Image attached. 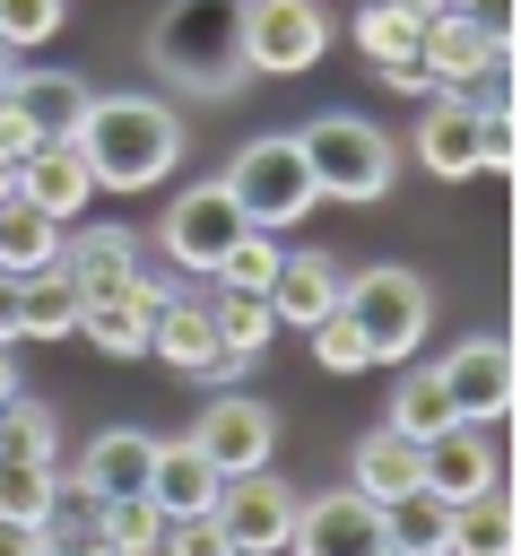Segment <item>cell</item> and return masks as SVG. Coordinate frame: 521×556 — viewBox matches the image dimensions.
<instances>
[{"instance_id":"obj_20","label":"cell","mask_w":521,"mask_h":556,"mask_svg":"<svg viewBox=\"0 0 521 556\" xmlns=\"http://www.w3.org/2000/svg\"><path fill=\"white\" fill-rule=\"evenodd\" d=\"M0 96H9V104H17V113L43 130V139H69L96 87H87L78 70H9V78H0Z\"/></svg>"},{"instance_id":"obj_37","label":"cell","mask_w":521,"mask_h":556,"mask_svg":"<svg viewBox=\"0 0 521 556\" xmlns=\"http://www.w3.org/2000/svg\"><path fill=\"white\" fill-rule=\"evenodd\" d=\"M452 9H460V17H478L495 43H512V0H452Z\"/></svg>"},{"instance_id":"obj_28","label":"cell","mask_w":521,"mask_h":556,"mask_svg":"<svg viewBox=\"0 0 521 556\" xmlns=\"http://www.w3.org/2000/svg\"><path fill=\"white\" fill-rule=\"evenodd\" d=\"M347 35H356V52H365L373 70H391V61H417V35H425V17H417L408 0H365Z\"/></svg>"},{"instance_id":"obj_27","label":"cell","mask_w":521,"mask_h":556,"mask_svg":"<svg viewBox=\"0 0 521 556\" xmlns=\"http://www.w3.org/2000/svg\"><path fill=\"white\" fill-rule=\"evenodd\" d=\"M0 460H61V408L35 400L26 382L0 400Z\"/></svg>"},{"instance_id":"obj_26","label":"cell","mask_w":521,"mask_h":556,"mask_svg":"<svg viewBox=\"0 0 521 556\" xmlns=\"http://www.w3.org/2000/svg\"><path fill=\"white\" fill-rule=\"evenodd\" d=\"M165 539V513L148 504V495H96V513H87V547H113V556H148Z\"/></svg>"},{"instance_id":"obj_12","label":"cell","mask_w":521,"mask_h":556,"mask_svg":"<svg viewBox=\"0 0 521 556\" xmlns=\"http://www.w3.org/2000/svg\"><path fill=\"white\" fill-rule=\"evenodd\" d=\"M443 391H452V408L460 417H478V426H495V417H512V391H521V365H512V339H460L443 365Z\"/></svg>"},{"instance_id":"obj_23","label":"cell","mask_w":521,"mask_h":556,"mask_svg":"<svg viewBox=\"0 0 521 556\" xmlns=\"http://www.w3.org/2000/svg\"><path fill=\"white\" fill-rule=\"evenodd\" d=\"M78 287H69V269L61 261H43V269H26L17 278V339H78Z\"/></svg>"},{"instance_id":"obj_36","label":"cell","mask_w":521,"mask_h":556,"mask_svg":"<svg viewBox=\"0 0 521 556\" xmlns=\"http://www.w3.org/2000/svg\"><path fill=\"white\" fill-rule=\"evenodd\" d=\"M35 148H43V130H35V122H26V113L0 96V165H26Z\"/></svg>"},{"instance_id":"obj_35","label":"cell","mask_w":521,"mask_h":556,"mask_svg":"<svg viewBox=\"0 0 521 556\" xmlns=\"http://www.w3.org/2000/svg\"><path fill=\"white\" fill-rule=\"evenodd\" d=\"M304 339H313V365H321V374H365V365H373V356H365V339H356V321H347V313H321V321H313V330H304Z\"/></svg>"},{"instance_id":"obj_21","label":"cell","mask_w":521,"mask_h":556,"mask_svg":"<svg viewBox=\"0 0 521 556\" xmlns=\"http://www.w3.org/2000/svg\"><path fill=\"white\" fill-rule=\"evenodd\" d=\"M17 191L35 200V208H52L61 226L96 200V174H87V156H78V139H43L26 165H17Z\"/></svg>"},{"instance_id":"obj_19","label":"cell","mask_w":521,"mask_h":556,"mask_svg":"<svg viewBox=\"0 0 521 556\" xmlns=\"http://www.w3.org/2000/svg\"><path fill=\"white\" fill-rule=\"evenodd\" d=\"M217 486H226V478L200 460V443H191V434H174V443H156V460H148V486H139V495H148L165 521H200V513L217 504Z\"/></svg>"},{"instance_id":"obj_25","label":"cell","mask_w":521,"mask_h":556,"mask_svg":"<svg viewBox=\"0 0 521 556\" xmlns=\"http://www.w3.org/2000/svg\"><path fill=\"white\" fill-rule=\"evenodd\" d=\"M347 486L373 495V504H391L399 486H417V443H408L399 426H373V434L347 452Z\"/></svg>"},{"instance_id":"obj_29","label":"cell","mask_w":521,"mask_h":556,"mask_svg":"<svg viewBox=\"0 0 521 556\" xmlns=\"http://www.w3.org/2000/svg\"><path fill=\"white\" fill-rule=\"evenodd\" d=\"M452 417H460V408H452L443 374H434V365H408V374H399V391H391V417H382V426H399L408 443H425V434H443Z\"/></svg>"},{"instance_id":"obj_4","label":"cell","mask_w":521,"mask_h":556,"mask_svg":"<svg viewBox=\"0 0 521 556\" xmlns=\"http://www.w3.org/2000/svg\"><path fill=\"white\" fill-rule=\"evenodd\" d=\"M217 182L234 191L243 226H269V235H287V226L321 200V182H313V165H304L295 130H260V139H243V148L226 156V174H217Z\"/></svg>"},{"instance_id":"obj_33","label":"cell","mask_w":521,"mask_h":556,"mask_svg":"<svg viewBox=\"0 0 521 556\" xmlns=\"http://www.w3.org/2000/svg\"><path fill=\"white\" fill-rule=\"evenodd\" d=\"M208 313H217V339H226L234 356H252V365H260V348H269V330H278L269 295H252V287H217V295H208Z\"/></svg>"},{"instance_id":"obj_13","label":"cell","mask_w":521,"mask_h":556,"mask_svg":"<svg viewBox=\"0 0 521 556\" xmlns=\"http://www.w3.org/2000/svg\"><path fill=\"white\" fill-rule=\"evenodd\" d=\"M486 113H478V96H460V87H434L425 96V122H417V165L425 174H443V182H469V174H486Z\"/></svg>"},{"instance_id":"obj_32","label":"cell","mask_w":521,"mask_h":556,"mask_svg":"<svg viewBox=\"0 0 521 556\" xmlns=\"http://www.w3.org/2000/svg\"><path fill=\"white\" fill-rule=\"evenodd\" d=\"M61 495V460H0V521L9 530H35Z\"/></svg>"},{"instance_id":"obj_8","label":"cell","mask_w":521,"mask_h":556,"mask_svg":"<svg viewBox=\"0 0 521 556\" xmlns=\"http://www.w3.org/2000/svg\"><path fill=\"white\" fill-rule=\"evenodd\" d=\"M234 235H243V208H234L226 182H191V191L165 200V217H156V252H165L174 269H191V278H208Z\"/></svg>"},{"instance_id":"obj_14","label":"cell","mask_w":521,"mask_h":556,"mask_svg":"<svg viewBox=\"0 0 521 556\" xmlns=\"http://www.w3.org/2000/svg\"><path fill=\"white\" fill-rule=\"evenodd\" d=\"M417 61L434 70V87H460V96H478V78L495 70V61H512V43H495L478 17H460V9H434L425 17V35H417Z\"/></svg>"},{"instance_id":"obj_30","label":"cell","mask_w":521,"mask_h":556,"mask_svg":"<svg viewBox=\"0 0 521 556\" xmlns=\"http://www.w3.org/2000/svg\"><path fill=\"white\" fill-rule=\"evenodd\" d=\"M78 339L130 365V356H148V304H130V295H104V304H78Z\"/></svg>"},{"instance_id":"obj_31","label":"cell","mask_w":521,"mask_h":556,"mask_svg":"<svg viewBox=\"0 0 521 556\" xmlns=\"http://www.w3.org/2000/svg\"><path fill=\"white\" fill-rule=\"evenodd\" d=\"M504 547H512V495L504 486L452 504V556H504Z\"/></svg>"},{"instance_id":"obj_38","label":"cell","mask_w":521,"mask_h":556,"mask_svg":"<svg viewBox=\"0 0 521 556\" xmlns=\"http://www.w3.org/2000/svg\"><path fill=\"white\" fill-rule=\"evenodd\" d=\"M0 348H17V278L0 269Z\"/></svg>"},{"instance_id":"obj_9","label":"cell","mask_w":521,"mask_h":556,"mask_svg":"<svg viewBox=\"0 0 521 556\" xmlns=\"http://www.w3.org/2000/svg\"><path fill=\"white\" fill-rule=\"evenodd\" d=\"M191 443H200V460H208L217 478H234V469H260V460L278 452V417H269L260 391L217 382V400L191 417Z\"/></svg>"},{"instance_id":"obj_24","label":"cell","mask_w":521,"mask_h":556,"mask_svg":"<svg viewBox=\"0 0 521 556\" xmlns=\"http://www.w3.org/2000/svg\"><path fill=\"white\" fill-rule=\"evenodd\" d=\"M382 547H399V556H452V504L434 486H399L382 504Z\"/></svg>"},{"instance_id":"obj_39","label":"cell","mask_w":521,"mask_h":556,"mask_svg":"<svg viewBox=\"0 0 521 556\" xmlns=\"http://www.w3.org/2000/svg\"><path fill=\"white\" fill-rule=\"evenodd\" d=\"M9 174H17V165H0V191H9Z\"/></svg>"},{"instance_id":"obj_16","label":"cell","mask_w":521,"mask_h":556,"mask_svg":"<svg viewBox=\"0 0 521 556\" xmlns=\"http://www.w3.org/2000/svg\"><path fill=\"white\" fill-rule=\"evenodd\" d=\"M295 556H330V547H382V504L339 486V495H295Z\"/></svg>"},{"instance_id":"obj_3","label":"cell","mask_w":521,"mask_h":556,"mask_svg":"<svg viewBox=\"0 0 521 556\" xmlns=\"http://www.w3.org/2000/svg\"><path fill=\"white\" fill-rule=\"evenodd\" d=\"M339 313L356 321V339H365V356H373V365H408V356L425 348V330H434V295H425V278H417V269H399V261L347 269Z\"/></svg>"},{"instance_id":"obj_18","label":"cell","mask_w":521,"mask_h":556,"mask_svg":"<svg viewBox=\"0 0 521 556\" xmlns=\"http://www.w3.org/2000/svg\"><path fill=\"white\" fill-rule=\"evenodd\" d=\"M148 460H156V434L148 426H104L87 452H78V469H61L78 495H139L148 486Z\"/></svg>"},{"instance_id":"obj_2","label":"cell","mask_w":521,"mask_h":556,"mask_svg":"<svg viewBox=\"0 0 521 556\" xmlns=\"http://www.w3.org/2000/svg\"><path fill=\"white\" fill-rule=\"evenodd\" d=\"M148 70L174 87V96H234L252 78V52H243V0H165L156 26H148Z\"/></svg>"},{"instance_id":"obj_11","label":"cell","mask_w":521,"mask_h":556,"mask_svg":"<svg viewBox=\"0 0 521 556\" xmlns=\"http://www.w3.org/2000/svg\"><path fill=\"white\" fill-rule=\"evenodd\" d=\"M417 486H434L443 504H469V495L504 486V452L486 443V426H478V417H452L443 434H425V443H417Z\"/></svg>"},{"instance_id":"obj_34","label":"cell","mask_w":521,"mask_h":556,"mask_svg":"<svg viewBox=\"0 0 521 556\" xmlns=\"http://www.w3.org/2000/svg\"><path fill=\"white\" fill-rule=\"evenodd\" d=\"M61 17H69V0H0V43L9 52H35V43L61 35Z\"/></svg>"},{"instance_id":"obj_17","label":"cell","mask_w":521,"mask_h":556,"mask_svg":"<svg viewBox=\"0 0 521 556\" xmlns=\"http://www.w3.org/2000/svg\"><path fill=\"white\" fill-rule=\"evenodd\" d=\"M339 287H347V269L330 261V252H278V269H269V313L287 321V330H313L321 313H339Z\"/></svg>"},{"instance_id":"obj_5","label":"cell","mask_w":521,"mask_h":556,"mask_svg":"<svg viewBox=\"0 0 521 556\" xmlns=\"http://www.w3.org/2000/svg\"><path fill=\"white\" fill-rule=\"evenodd\" d=\"M295 148H304V165H313L321 200H382V191H391V174H399L391 130H373L365 113H321V122H304V130H295Z\"/></svg>"},{"instance_id":"obj_1","label":"cell","mask_w":521,"mask_h":556,"mask_svg":"<svg viewBox=\"0 0 521 556\" xmlns=\"http://www.w3.org/2000/svg\"><path fill=\"white\" fill-rule=\"evenodd\" d=\"M78 156H87V174H96V191H156L174 165H182V113L165 104V96H87V113H78Z\"/></svg>"},{"instance_id":"obj_6","label":"cell","mask_w":521,"mask_h":556,"mask_svg":"<svg viewBox=\"0 0 521 556\" xmlns=\"http://www.w3.org/2000/svg\"><path fill=\"white\" fill-rule=\"evenodd\" d=\"M208 530H217V556H287V539H295V486L269 478V460L234 469L217 486V504H208Z\"/></svg>"},{"instance_id":"obj_7","label":"cell","mask_w":521,"mask_h":556,"mask_svg":"<svg viewBox=\"0 0 521 556\" xmlns=\"http://www.w3.org/2000/svg\"><path fill=\"white\" fill-rule=\"evenodd\" d=\"M148 356L174 365V374H191V382H243V374H252V356H234V348L217 339V313H208L191 287H174V295L148 313Z\"/></svg>"},{"instance_id":"obj_15","label":"cell","mask_w":521,"mask_h":556,"mask_svg":"<svg viewBox=\"0 0 521 556\" xmlns=\"http://www.w3.org/2000/svg\"><path fill=\"white\" fill-rule=\"evenodd\" d=\"M61 269H69V287L87 295V304H104V295H122L130 287V269H139V235L130 226H61Z\"/></svg>"},{"instance_id":"obj_10","label":"cell","mask_w":521,"mask_h":556,"mask_svg":"<svg viewBox=\"0 0 521 556\" xmlns=\"http://www.w3.org/2000/svg\"><path fill=\"white\" fill-rule=\"evenodd\" d=\"M243 52L269 78H295L330 52V9L321 0H243Z\"/></svg>"},{"instance_id":"obj_22","label":"cell","mask_w":521,"mask_h":556,"mask_svg":"<svg viewBox=\"0 0 521 556\" xmlns=\"http://www.w3.org/2000/svg\"><path fill=\"white\" fill-rule=\"evenodd\" d=\"M43 261H61V217L35 208V200L17 191V174H9V191H0V269L26 278V269H43Z\"/></svg>"}]
</instances>
